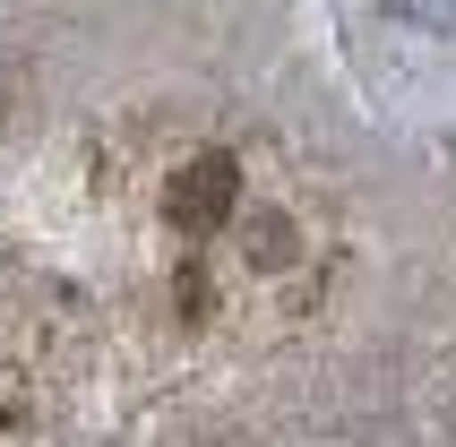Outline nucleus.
<instances>
[{
  "label": "nucleus",
  "instance_id": "obj_1",
  "mask_svg": "<svg viewBox=\"0 0 456 447\" xmlns=\"http://www.w3.org/2000/svg\"><path fill=\"white\" fill-rule=\"evenodd\" d=\"M232 155H199V164H181V181H173V224L181 232H216V224L232 215Z\"/></svg>",
  "mask_w": 456,
  "mask_h": 447
}]
</instances>
